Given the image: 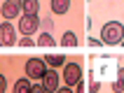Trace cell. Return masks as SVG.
<instances>
[{
	"label": "cell",
	"mask_w": 124,
	"mask_h": 93,
	"mask_svg": "<svg viewBox=\"0 0 124 93\" xmlns=\"http://www.w3.org/2000/svg\"><path fill=\"white\" fill-rule=\"evenodd\" d=\"M115 74H117V65L110 58H98L91 65V79H96V81H110Z\"/></svg>",
	"instance_id": "obj_1"
},
{
	"label": "cell",
	"mask_w": 124,
	"mask_h": 93,
	"mask_svg": "<svg viewBox=\"0 0 124 93\" xmlns=\"http://www.w3.org/2000/svg\"><path fill=\"white\" fill-rule=\"evenodd\" d=\"M124 40V26L119 21H108L103 28H101V42L108 46H115Z\"/></svg>",
	"instance_id": "obj_2"
},
{
	"label": "cell",
	"mask_w": 124,
	"mask_h": 93,
	"mask_svg": "<svg viewBox=\"0 0 124 93\" xmlns=\"http://www.w3.org/2000/svg\"><path fill=\"white\" fill-rule=\"evenodd\" d=\"M40 16L38 14H21L19 19V33L23 35V37H31V35L38 33V28H40Z\"/></svg>",
	"instance_id": "obj_3"
},
{
	"label": "cell",
	"mask_w": 124,
	"mask_h": 93,
	"mask_svg": "<svg viewBox=\"0 0 124 93\" xmlns=\"http://www.w3.org/2000/svg\"><path fill=\"white\" fill-rule=\"evenodd\" d=\"M63 81H66V86L75 88L80 81H82V67L77 65L75 60H66V65H63Z\"/></svg>",
	"instance_id": "obj_4"
},
{
	"label": "cell",
	"mask_w": 124,
	"mask_h": 93,
	"mask_svg": "<svg viewBox=\"0 0 124 93\" xmlns=\"http://www.w3.org/2000/svg\"><path fill=\"white\" fill-rule=\"evenodd\" d=\"M23 67H26V77L28 79H38V81L42 79V74L47 72V63L42 58H28Z\"/></svg>",
	"instance_id": "obj_5"
},
{
	"label": "cell",
	"mask_w": 124,
	"mask_h": 93,
	"mask_svg": "<svg viewBox=\"0 0 124 93\" xmlns=\"http://www.w3.org/2000/svg\"><path fill=\"white\" fill-rule=\"evenodd\" d=\"M16 44V28L12 21H2L0 23V46H14Z\"/></svg>",
	"instance_id": "obj_6"
},
{
	"label": "cell",
	"mask_w": 124,
	"mask_h": 93,
	"mask_svg": "<svg viewBox=\"0 0 124 93\" xmlns=\"http://www.w3.org/2000/svg\"><path fill=\"white\" fill-rule=\"evenodd\" d=\"M40 84H42L45 88H47L49 93H56L59 88H61V77H59V72H56L54 67H47V72L42 74Z\"/></svg>",
	"instance_id": "obj_7"
},
{
	"label": "cell",
	"mask_w": 124,
	"mask_h": 93,
	"mask_svg": "<svg viewBox=\"0 0 124 93\" xmlns=\"http://www.w3.org/2000/svg\"><path fill=\"white\" fill-rule=\"evenodd\" d=\"M19 12H21V0H5L2 2V16H5V21L16 19Z\"/></svg>",
	"instance_id": "obj_8"
},
{
	"label": "cell",
	"mask_w": 124,
	"mask_h": 93,
	"mask_svg": "<svg viewBox=\"0 0 124 93\" xmlns=\"http://www.w3.org/2000/svg\"><path fill=\"white\" fill-rule=\"evenodd\" d=\"M45 63H47V67H61V65H66V56H63V53H47V56H45Z\"/></svg>",
	"instance_id": "obj_9"
},
{
	"label": "cell",
	"mask_w": 124,
	"mask_h": 93,
	"mask_svg": "<svg viewBox=\"0 0 124 93\" xmlns=\"http://www.w3.org/2000/svg\"><path fill=\"white\" fill-rule=\"evenodd\" d=\"M31 88H33L31 79H28V77H19V79L14 81V88H12V93H31Z\"/></svg>",
	"instance_id": "obj_10"
},
{
	"label": "cell",
	"mask_w": 124,
	"mask_h": 93,
	"mask_svg": "<svg viewBox=\"0 0 124 93\" xmlns=\"http://www.w3.org/2000/svg\"><path fill=\"white\" fill-rule=\"evenodd\" d=\"M112 93H124V67L117 65V74L112 81Z\"/></svg>",
	"instance_id": "obj_11"
},
{
	"label": "cell",
	"mask_w": 124,
	"mask_h": 93,
	"mask_svg": "<svg viewBox=\"0 0 124 93\" xmlns=\"http://www.w3.org/2000/svg\"><path fill=\"white\" fill-rule=\"evenodd\" d=\"M61 46H66V49H75V46H77V35L73 33V30H66V33L61 35Z\"/></svg>",
	"instance_id": "obj_12"
},
{
	"label": "cell",
	"mask_w": 124,
	"mask_h": 93,
	"mask_svg": "<svg viewBox=\"0 0 124 93\" xmlns=\"http://www.w3.org/2000/svg\"><path fill=\"white\" fill-rule=\"evenodd\" d=\"M52 2V12L54 14H66L70 9V0H49Z\"/></svg>",
	"instance_id": "obj_13"
},
{
	"label": "cell",
	"mask_w": 124,
	"mask_h": 93,
	"mask_svg": "<svg viewBox=\"0 0 124 93\" xmlns=\"http://www.w3.org/2000/svg\"><path fill=\"white\" fill-rule=\"evenodd\" d=\"M35 46H42V49H52V46H56V40L52 37L49 33H42L40 37H38V42H35Z\"/></svg>",
	"instance_id": "obj_14"
},
{
	"label": "cell",
	"mask_w": 124,
	"mask_h": 93,
	"mask_svg": "<svg viewBox=\"0 0 124 93\" xmlns=\"http://www.w3.org/2000/svg\"><path fill=\"white\" fill-rule=\"evenodd\" d=\"M38 9H40L38 0H21V12L23 14H38Z\"/></svg>",
	"instance_id": "obj_15"
},
{
	"label": "cell",
	"mask_w": 124,
	"mask_h": 93,
	"mask_svg": "<svg viewBox=\"0 0 124 93\" xmlns=\"http://www.w3.org/2000/svg\"><path fill=\"white\" fill-rule=\"evenodd\" d=\"M87 91H89V93H98V91H101V81L91 79V81H89V86H87Z\"/></svg>",
	"instance_id": "obj_16"
},
{
	"label": "cell",
	"mask_w": 124,
	"mask_h": 93,
	"mask_svg": "<svg viewBox=\"0 0 124 93\" xmlns=\"http://www.w3.org/2000/svg\"><path fill=\"white\" fill-rule=\"evenodd\" d=\"M19 46H21V49H31V46H35V42L31 40V37H21V40H19Z\"/></svg>",
	"instance_id": "obj_17"
},
{
	"label": "cell",
	"mask_w": 124,
	"mask_h": 93,
	"mask_svg": "<svg viewBox=\"0 0 124 93\" xmlns=\"http://www.w3.org/2000/svg\"><path fill=\"white\" fill-rule=\"evenodd\" d=\"M31 93H49L47 88L42 86V84H33V88H31Z\"/></svg>",
	"instance_id": "obj_18"
},
{
	"label": "cell",
	"mask_w": 124,
	"mask_h": 93,
	"mask_svg": "<svg viewBox=\"0 0 124 93\" xmlns=\"http://www.w3.org/2000/svg\"><path fill=\"white\" fill-rule=\"evenodd\" d=\"M7 91V79H5V74H0V93H5Z\"/></svg>",
	"instance_id": "obj_19"
},
{
	"label": "cell",
	"mask_w": 124,
	"mask_h": 93,
	"mask_svg": "<svg viewBox=\"0 0 124 93\" xmlns=\"http://www.w3.org/2000/svg\"><path fill=\"white\" fill-rule=\"evenodd\" d=\"M89 46H94V49H96V46H103V42H101V40H94V37H89Z\"/></svg>",
	"instance_id": "obj_20"
},
{
	"label": "cell",
	"mask_w": 124,
	"mask_h": 93,
	"mask_svg": "<svg viewBox=\"0 0 124 93\" xmlns=\"http://www.w3.org/2000/svg\"><path fill=\"white\" fill-rule=\"evenodd\" d=\"M75 93H87V86H84L82 81H80V84H77V86H75Z\"/></svg>",
	"instance_id": "obj_21"
},
{
	"label": "cell",
	"mask_w": 124,
	"mask_h": 93,
	"mask_svg": "<svg viewBox=\"0 0 124 93\" xmlns=\"http://www.w3.org/2000/svg\"><path fill=\"white\" fill-rule=\"evenodd\" d=\"M56 93H75V91H73V88H70V86H61V88H59V91H56Z\"/></svg>",
	"instance_id": "obj_22"
},
{
	"label": "cell",
	"mask_w": 124,
	"mask_h": 93,
	"mask_svg": "<svg viewBox=\"0 0 124 93\" xmlns=\"http://www.w3.org/2000/svg\"><path fill=\"white\" fill-rule=\"evenodd\" d=\"M119 44H122V46H124V40H122V42H119Z\"/></svg>",
	"instance_id": "obj_23"
}]
</instances>
